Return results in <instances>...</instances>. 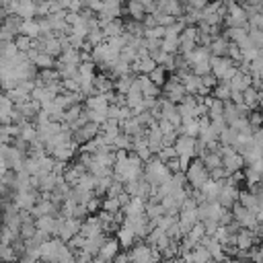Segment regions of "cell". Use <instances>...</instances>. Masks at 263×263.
Instances as JSON below:
<instances>
[{
	"label": "cell",
	"instance_id": "6",
	"mask_svg": "<svg viewBox=\"0 0 263 263\" xmlns=\"http://www.w3.org/2000/svg\"><path fill=\"white\" fill-rule=\"evenodd\" d=\"M257 241V234L253 228H239L234 234V247L236 249H243V251H251L255 247Z\"/></svg>",
	"mask_w": 263,
	"mask_h": 263
},
{
	"label": "cell",
	"instance_id": "15",
	"mask_svg": "<svg viewBox=\"0 0 263 263\" xmlns=\"http://www.w3.org/2000/svg\"><path fill=\"white\" fill-rule=\"evenodd\" d=\"M243 103L247 105L249 109H255L257 105H259V89L255 85H251L249 89L243 91Z\"/></svg>",
	"mask_w": 263,
	"mask_h": 263
},
{
	"label": "cell",
	"instance_id": "4",
	"mask_svg": "<svg viewBox=\"0 0 263 263\" xmlns=\"http://www.w3.org/2000/svg\"><path fill=\"white\" fill-rule=\"evenodd\" d=\"M198 35H200V29L193 27V25H187L185 29L181 31V41H179V51L183 56H187L189 51H193L198 47Z\"/></svg>",
	"mask_w": 263,
	"mask_h": 263
},
{
	"label": "cell",
	"instance_id": "3",
	"mask_svg": "<svg viewBox=\"0 0 263 263\" xmlns=\"http://www.w3.org/2000/svg\"><path fill=\"white\" fill-rule=\"evenodd\" d=\"M163 93H165V97H167L169 101H173V103H177V105L187 97V91H185V87H183V83H181L179 76H173V78H169V81H165Z\"/></svg>",
	"mask_w": 263,
	"mask_h": 263
},
{
	"label": "cell",
	"instance_id": "33",
	"mask_svg": "<svg viewBox=\"0 0 263 263\" xmlns=\"http://www.w3.org/2000/svg\"><path fill=\"white\" fill-rule=\"evenodd\" d=\"M230 101H234V103H243V91H232V93H230Z\"/></svg>",
	"mask_w": 263,
	"mask_h": 263
},
{
	"label": "cell",
	"instance_id": "34",
	"mask_svg": "<svg viewBox=\"0 0 263 263\" xmlns=\"http://www.w3.org/2000/svg\"><path fill=\"white\" fill-rule=\"evenodd\" d=\"M234 3H239V5H243V3H245V0H234Z\"/></svg>",
	"mask_w": 263,
	"mask_h": 263
},
{
	"label": "cell",
	"instance_id": "21",
	"mask_svg": "<svg viewBox=\"0 0 263 263\" xmlns=\"http://www.w3.org/2000/svg\"><path fill=\"white\" fill-rule=\"evenodd\" d=\"M230 93H232L230 83H224V81H220V83L212 89V95H214L216 99H220V101H228V99H230Z\"/></svg>",
	"mask_w": 263,
	"mask_h": 263
},
{
	"label": "cell",
	"instance_id": "13",
	"mask_svg": "<svg viewBox=\"0 0 263 263\" xmlns=\"http://www.w3.org/2000/svg\"><path fill=\"white\" fill-rule=\"evenodd\" d=\"M239 202L247 208V210H251V212H257V208H259V195H257V191H241L239 193Z\"/></svg>",
	"mask_w": 263,
	"mask_h": 263
},
{
	"label": "cell",
	"instance_id": "19",
	"mask_svg": "<svg viewBox=\"0 0 263 263\" xmlns=\"http://www.w3.org/2000/svg\"><path fill=\"white\" fill-rule=\"evenodd\" d=\"M179 41H181V37L179 35H171V33H167L165 37H163V49L165 51H169V54H177L179 51Z\"/></svg>",
	"mask_w": 263,
	"mask_h": 263
},
{
	"label": "cell",
	"instance_id": "29",
	"mask_svg": "<svg viewBox=\"0 0 263 263\" xmlns=\"http://www.w3.org/2000/svg\"><path fill=\"white\" fill-rule=\"evenodd\" d=\"M202 85L204 87H208V89H214L216 85H218V78L210 72V74H206V76H202Z\"/></svg>",
	"mask_w": 263,
	"mask_h": 263
},
{
	"label": "cell",
	"instance_id": "5",
	"mask_svg": "<svg viewBox=\"0 0 263 263\" xmlns=\"http://www.w3.org/2000/svg\"><path fill=\"white\" fill-rule=\"evenodd\" d=\"M195 146H198V138L189 136V134H179L175 140V148L179 156H195Z\"/></svg>",
	"mask_w": 263,
	"mask_h": 263
},
{
	"label": "cell",
	"instance_id": "2",
	"mask_svg": "<svg viewBox=\"0 0 263 263\" xmlns=\"http://www.w3.org/2000/svg\"><path fill=\"white\" fill-rule=\"evenodd\" d=\"M224 5H226L224 21L228 27H249V15L243 5L234 3V0H224Z\"/></svg>",
	"mask_w": 263,
	"mask_h": 263
},
{
	"label": "cell",
	"instance_id": "22",
	"mask_svg": "<svg viewBox=\"0 0 263 263\" xmlns=\"http://www.w3.org/2000/svg\"><path fill=\"white\" fill-rule=\"evenodd\" d=\"M148 76H150V81H152L154 85L163 87V85H165V81H167V70H165V66H161V64H159V66H156V68H154Z\"/></svg>",
	"mask_w": 263,
	"mask_h": 263
},
{
	"label": "cell",
	"instance_id": "16",
	"mask_svg": "<svg viewBox=\"0 0 263 263\" xmlns=\"http://www.w3.org/2000/svg\"><path fill=\"white\" fill-rule=\"evenodd\" d=\"M127 13H129L132 19H136V21H142L148 15L140 0H127Z\"/></svg>",
	"mask_w": 263,
	"mask_h": 263
},
{
	"label": "cell",
	"instance_id": "8",
	"mask_svg": "<svg viewBox=\"0 0 263 263\" xmlns=\"http://www.w3.org/2000/svg\"><path fill=\"white\" fill-rule=\"evenodd\" d=\"M253 85V74L251 72H236L232 78H230V89L232 91H245Z\"/></svg>",
	"mask_w": 263,
	"mask_h": 263
},
{
	"label": "cell",
	"instance_id": "17",
	"mask_svg": "<svg viewBox=\"0 0 263 263\" xmlns=\"http://www.w3.org/2000/svg\"><path fill=\"white\" fill-rule=\"evenodd\" d=\"M245 183H247L251 189H255L257 185H261V183H263V173H259L257 169H253V167L249 165V167L245 169Z\"/></svg>",
	"mask_w": 263,
	"mask_h": 263
},
{
	"label": "cell",
	"instance_id": "23",
	"mask_svg": "<svg viewBox=\"0 0 263 263\" xmlns=\"http://www.w3.org/2000/svg\"><path fill=\"white\" fill-rule=\"evenodd\" d=\"M123 206H121V202H119V198H111V195H107L103 200V210H107V212H111V214H115V212H119Z\"/></svg>",
	"mask_w": 263,
	"mask_h": 263
},
{
	"label": "cell",
	"instance_id": "30",
	"mask_svg": "<svg viewBox=\"0 0 263 263\" xmlns=\"http://www.w3.org/2000/svg\"><path fill=\"white\" fill-rule=\"evenodd\" d=\"M249 259H255V261H263V247H253L249 251Z\"/></svg>",
	"mask_w": 263,
	"mask_h": 263
},
{
	"label": "cell",
	"instance_id": "24",
	"mask_svg": "<svg viewBox=\"0 0 263 263\" xmlns=\"http://www.w3.org/2000/svg\"><path fill=\"white\" fill-rule=\"evenodd\" d=\"M191 72H195L198 76H206L212 72V66H210V60H204V62H198L191 66Z\"/></svg>",
	"mask_w": 263,
	"mask_h": 263
},
{
	"label": "cell",
	"instance_id": "12",
	"mask_svg": "<svg viewBox=\"0 0 263 263\" xmlns=\"http://www.w3.org/2000/svg\"><path fill=\"white\" fill-rule=\"evenodd\" d=\"M103 31H105V37H117V35H121L125 31V25L119 19H111V21H107L103 25Z\"/></svg>",
	"mask_w": 263,
	"mask_h": 263
},
{
	"label": "cell",
	"instance_id": "25",
	"mask_svg": "<svg viewBox=\"0 0 263 263\" xmlns=\"http://www.w3.org/2000/svg\"><path fill=\"white\" fill-rule=\"evenodd\" d=\"M228 58L232 62H241L243 60V49L236 45V43H232V41H230V47H228Z\"/></svg>",
	"mask_w": 263,
	"mask_h": 263
},
{
	"label": "cell",
	"instance_id": "28",
	"mask_svg": "<svg viewBox=\"0 0 263 263\" xmlns=\"http://www.w3.org/2000/svg\"><path fill=\"white\" fill-rule=\"evenodd\" d=\"M249 29H259V31H263V13H257V15L249 17Z\"/></svg>",
	"mask_w": 263,
	"mask_h": 263
},
{
	"label": "cell",
	"instance_id": "32",
	"mask_svg": "<svg viewBox=\"0 0 263 263\" xmlns=\"http://www.w3.org/2000/svg\"><path fill=\"white\" fill-rule=\"evenodd\" d=\"M208 3H210V0H189L187 5H189V7H193V9H202V11H204V7H206Z\"/></svg>",
	"mask_w": 263,
	"mask_h": 263
},
{
	"label": "cell",
	"instance_id": "1",
	"mask_svg": "<svg viewBox=\"0 0 263 263\" xmlns=\"http://www.w3.org/2000/svg\"><path fill=\"white\" fill-rule=\"evenodd\" d=\"M185 177H187L189 185H191L193 189H202V187L206 185V183H208V179H210V171H208V167L204 165V161L200 159V156L189 163V167L185 169Z\"/></svg>",
	"mask_w": 263,
	"mask_h": 263
},
{
	"label": "cell",
	"instance_id": "31",
	"mask_svg": "<svg viewBox=\"0 0 263 263\" xmlns=\"http://www.w3.org/2000/svg\"><path fill=\"white\" fill-rule=\"evenodd\" d=\"M253 140L257 144H263V125H259V127L253 129Z\"/></svg>",
	"mask_w": 263,
	"mask_h": 263
},
{
	"label": "cell",
	"instance_id": "10",
	"mask_svg": "<svg viewBox=\"0 0 263 263\" xmlns=\"http://www.w3.org/2000/svg\"><path fill=\"white\" fill-rule=\"evenodd\" d=\"M228 47H230V41L224 37V35H216L210 43V51L212 56H228Z\"/></svg>",
	"mask_w": 263,
	"mask_h": 263
},
{
	"label": "cell",
	"instance_id": "14",
	"mask_svg": "<svg viewBox=\"0 0 263 263\" xmlns=\"http://www.w3.org/2000/svg\"><path fill=\"white\" fill-rule=\"evenodd\" d=\"M239 117H243L241 111H239V105H236L234 101H230V99L224 101V119L228 121V125H232Z\"/></svg>",
	"mask_w": 263,
	"mask_h": 263
},
{
	"label": "cell",
	"instance_id": "18",
	"mask_svg": "<svg viewBox=\"0 0 263 263\" xmlns=\"http://www.w3.org/2000/svg\"><path fill=\"white\" fill-rule=\"evenodd\" d=\"M95 89L97 93H109V91H115V83H111V78L109 76H105V74H95Z\"/></svg>",
	"mask_w": 263,
	"mask_h": 263
},
{
	"label": "cell",
	"instance_id": "27",
	"mask_svg": "<svg viewBox=\"0 0 263 263\" xmlns=\"http://www.w3.org/2000/svg\"><path fill=\"white\" fill-rule=\"evenodd\" d=\"M249 39L253 41V45H257L259 49H263V31H259V29H249Z\"/></svg>",
	"mask_w": 263,
	"mask_h": 263
},
{
	"label": "cell",
	"instance_id": "7",
	"mask_svg": "<svg viewBox=\"0 0 263 263\" xmlns=\"http://www.w3.org/2000/svg\"><path fill=\"white\" fill-rule=\"evenodd\" d=\"M222 165H224V169L228 171V175H232V173H236V171H241L245 165H247V161H245V156L236 150V152H232V154H228V156H222Z\"/></svg>",
	"mask_w": 263,
	"mask_h": 263
},
{
	"label": "cell",
	"instance_id": "20",
	"mask_svg": "<svg viewBox=\"0 0 263 263\" xmlns=\"http://www.w3.org/2000/svg\"><path fill=\"white\" fill-rule=\"evenodd\" d=\"M33 64L39 66V68H56V58L49 56L47 51H39V54L35 56V60H33Z\"/></svg>",
	"mask_w": 263,
	"mask_h": 263
},
{
	"label": "cell",
	"instance_id": "26",
	"mask_svg": "<svg viewBox=\"0 0 263 263\" xmlns=\"http://www.w3.org/2000/svg\"><path fill=\"white\" fill-rule=\"evenodd\" d=\"M247 117H249V121H251V125H253V127H259V125H263V111L251 109Z\"/></svg>",
	"mask_w": 263,
	"mask_h": 263
},
{
	"label": "cell",
	"instance_id": "11",
	"mask_svg": "<svg viewBox=\"0 0 263 263\" xmlns=\"http://www.w3.org/2000/svg\"><path fill=\"white\" fill-rule=\"evenodd\" d=\"M224 37L232 43H243L245 39H249V27H228L224 31Z\"/></svg>",
	"mask_w": 263,
	"mask_h": 263
},
{
	"label": "cell",
	"instance_id": "9",
	"mask_svg": "<svg viewBox=\"0 0 263 263\" xmlns=\"http://www.w3.org/2000/svg\"><path fill=\"white\" fill-rule=\"evenodd\" d=\"M117 249H119V241H117V239H107V241L103 243L101 251L97 253V259H101V261H109V259H115V255H117Z\"/></svg>",
	"mask_w": 263,
	"mask_h": 263
}]
</instances>
